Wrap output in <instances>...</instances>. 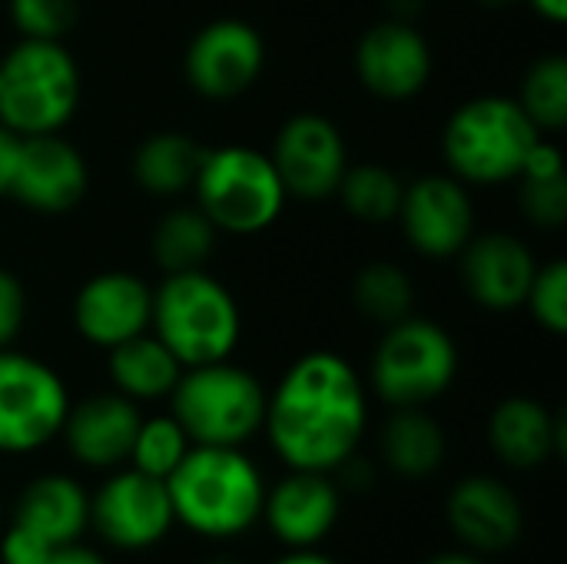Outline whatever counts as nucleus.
Instances as JSON below:
<instances>
[{"label":"nucleus","mask_w":567,"mask_h":564,"mask_svg":"<svg viewBox=\"0 0 567 564\" xmlns=\"http://www.w3.org/2000/svg\"><path fill=\"white\" fill-rule=\"evenodd\" d=\"M365 419V389L355 369L336 352H309L266 399L262 425L289 469L332 472L355 455Z\"/></svg>","instance_id":"1"},{"label":"nucleus","mask_w":567,"mask_h":564,"mask_svg":"<svg viewBox=\"0 0 567 564\" xmlns=\"http://www.w3.org/2000/svg\"><path fill=\"white\" fill-rule=\"evenodd\" d=\"M173 519L206 539L246 532L266 502L259 469L229 445H193L166 479Z\"/></svg>","instance_id":"2"},{"label":"nucleus","mask_w":567,"mask_h":564,"mask_svg":"<svg viewBox=\"0 0 567 564\" xmlns=\"http://www.w3.org/2000/svg\"><path fill=\"white\" fill-rule=\"evenodd\" d=\"M153 336L179 359L183 369L223 362L239 346L243 316L233 293L206 269L169 273L153 289Z\"/></svg>","instance_id":"3"},{"label":"nucleus","mask_w":567,"mask_h":564,"mask_svg":"<svg viewBox=\"0 0 567 564\" xmlns=\"http://www.w3.org/2000/svg\"><path fill=\"white\" fill-rule=\"evenodd\" d=\"M542 130L512 96H475L462 103L442 133V153L455 180L495 186L518 180Z\"/></svg>","instance_id":"4"},{"label":"nucleus","mask_w":567,"mask_h":564,"mask_svg":"<svg viewBox=\"0 0 567 564\" xmlns=\"http://www.w3.org/2000/svg\"><path fill=\"white\" fill-rule=\"evenodd\" d=\"M0 123L20 136L60 133L80 103V66L63 40H23L0 60Z\"/></svg>","instance_id":"5"},{"label":"nucleus","mask_w":567,"mask_h":564,"mask_svg":"<svg viewBox=\"0 0 567 564\" xmlns=\"http://www.w3.org/2000/svg\"><path fill=\"white\" fill-rule=\"evenodd\" d=\"M173 419L193 445L239 449L266 422V389L259 379L229 359L183 369L169 392Z\"/></svg>","instance_id":"6"},{"label":"nucleus","mask_w":567,"mask_h":564,"mask_svg":"<svg viewBox=\"0 0 567 564\" xmlns=\"http://www.w3.org/2000/svg\"><path fill=\"white\" fill-rule=\"evenodd\" d=\"M193 189L209 223L233 236L269 229L289 199L269 153L249 146L206 150Z\"/></svg>","instance_id":"7"},{"label":"nucleus","mask_w":567,"mask_h":564,"mask_svg":"<svg viewBox=\"0 0 567 564\" xmlns=\"http://www.w3.org/2000/svg\"><path fill=\"white\" fill-rule=\"evenodd\" d=\"M458 372V349L452 336L419 316L385 326L372 356V386L395 409H422L439 399Z\"/></svg>","instance_id":"8"},{"label":"nucleus","mask_w":567,"mask_h":564,"mask_svg":"<svg viewBox=\"0 0 567 564\" xmlns=\"http://www.w3.org/2000/svg\"><path fill=\"white\" fill-rule=\"evenodd\" d=\"M70 412L63 379L40 359L0 349V452L23 455L60 435Z\"/></svg>","instance_id":"9"},{"label":"nucleus","mask_w":567,"mask_h":564,"mask_svg":"<svg viewBox=\"0 0 567 564\" xmlns=\"http://www.w3.org/2000/svg\"><path fill=\"white\" fill-rule=\"evenodd\" d=\"M262 66V33L239 17H219L196 30L183 57L186 83L206 100H233L246 93L259 80Z\"/></svg>","instance_id":"10"},{"label":"nucleus","mask_w":567,"mask_h":564,"mask_svg":"<svg viewBox=\"0 0 567 564\" xmlns=\"http://www.w3.org/2000/svg\"><path fill=\"white\" fill-rule=\"evenodd\" d=\"M269 160L286 186V196L309 203L336 196L349 170V150L339 126L319 113L289 116L276 133Z\"/></svg>","instance_id":"11"},{"label":"nucleus","mask_w":567,"mask_h":564,"mask_svg":"<svg viewBox=\"0 0 567 564\" xmlns=\"http://www.w3.org/2000/svg\"><path fill=\"white\" fill-rule=\"evenodd\" d=\"M399 223L415 253L432 259H449L465 249L475 236V206L462 180L422 176L402 193Z\"/></svg>","instance_id":"12"},{"label":"nucleus","mask_w":567,"mask_h":564,"mask_svg":"<svg viewBox=\"0 0 567 564\" xmlns=\"http://www.w3.org/2000/svg\"><path fill=\"white\" fill-rule=\"evenodd\" d=\"M90 515L96 522V532L123 552H140L156 545L173 519L166 482L150 479L136 469L113 475L93 499Z\"/></svg>","instance_id":"13"},{"label":"nucleus","mask_w":567,"mask_h":564,"mask_svg":"<svg viewBox=\"0 0 567 564\" xmlns=\"http://www.w3.org/2000/svg\"><path fill=\"white\" fill-rule=\"evenodd\" d=\"M432 47L409 20H382L369 27L355 47V73L362 86L382 100H412L432 80Z\"/></svg>","instance_id":"14"},{"label":"nucleus","mask_w":567,"mask_h":564,"mask_svg":"<svg viewBox=\"0 0 567 564\" xmlns=\"http://www.w3.org/2000/svg\"><path fill=\"white\" fill-rule=\"evenodd\" d=\"M90 186L86 160L73 143H66L60 133H37L23 136L20 160L13 173L10 196L20 199L33 213H66L73 209Z\"/></svg>","instance_id":"15"},{"label":"nucleus","mask_w":567,"mask_h":564,"mask_svg":"<svg viewBox=\"0 0 567 564\" xmlns=\"http://www.w3.org/2000/svg\"><path fill=\"white\" fill-rule=\"evenodd\" d=\"M153 289L123 269L100 273L86 279L73 299V326L76 332L100 349H113L150 329Z\"/></svg>","instance_id":"16"},{"label":"nucleus","mask_w":567,"mask_h":564,"mask_svg":"<svg viewBox=\"0 0 567 564\" xmlns=\"http://www.w3.org/2000/svg\"><path fill=\"white\" fill-rule=\"evenodd\" d=\"M462 283L465 293L492 312H508L525 306L528 286L538 273L535 253L512 233H485L465 243Z\"/></svg>","instance_id":"17"},{"label":"nucleus","mask_w":567,"mask_h":564,"mask_svg":"<svg viewBox=\"0 0 567 564\" xmlns=\"http://www.w3.org/2000/svg\"><path fill=\"white\" fill-rule=\"evenodd\" d=\"M140 409L120 392H103L70 406L63 419V435L76 462L93 469H110L130 459L133 439L140 432Z\"/></svg>","instance_id":"18"},{"label":"nucleus","mask_w":567,"mask_h":564,"mask_svg":"<svg viewBox=\"0 0 567 564\" xmlns=\"http://www.w3.org/2000/svg\"><path fill=\"white\" fill-rule=\"evenodd\" d=\"M449 525L475 552H505L518 542L525 515L505 482L472 475L449 499Z\"/></svg>","instance_id":"19"},{"label":"nucleus","mask_w":567,"mask_h":564,"mask_svg":"<svg viewBox=\"0 0 567 564\" xmlns=\"http://www.w3.org/2000/svg\"><path fill=\"white\" fill-rule=\"evenodd\" d=\"M262 512L269 529L296 548L322 542L339 519V492L329 482V472H296L266 495Z\"/></svg>","instance_id":"20"},{"label":"nucleus","mask_w":567,"mask_h":564,"mask_svg":"<svg viewBox=\"0 0 567 564\" xmlns=\"http://www.w3.org/2000/svg\"><path fill=\"white\" fill-rule=\"evenodd\" d=\"M488 439L505 465L535 469L545 465L551 455L565 452V419L538 399L512 396L492 412Z\"/></svg>","instance_id":"21"},{"label":"nucleus","mask_w":567,"mask_h":564,"mask_svg":"<svg viewBox=\"0 0 567 564\" xmlns=\"http://www.w3.org/2000/svg\"><path fill=\"white\" fill-rule=\"evenodd\" d=\"M90 522V499L86 492L66 475H43L27 485L17 525L37 532L47 545H73Z\"/></svg>","instance_id":"22"},{"label":"nucleus","mask_w":567,"mask_h":564,"mask_svg":"<svg viewBox=\"0 0 567 564\" xmlns=\"http://www.w3.org/2000/svg\"><path fill=\"white\" fill-rule=\"evenodd\" d=\"M106 352H110L106 369H110L116 392L133 399V402L166 399L183 376L179 359L150 329L113 346V349H106Z\"/></svg>","instance_id":"23"},{"label":"nucleus","mask_w":567,"mask_h":564,"mask_svg":"<svg viewBox=\"0 0 567 564\" xmlns=\"http://www.w3.org/2000/svg\"><path fill=\"white\" fill-rule=\"evenodd\" d=\"M206 146H199L189 133L163 130L146 136L133 153V180L150 196H179L193 189Z\"/></svg>","instance_id":"24"},{"label":"nucleus","mask_w":567,"mask_h":564,"mask_svg":"<svg viewBox=\"0 0 567 564\" xmlns=\"http://www.w3.org/2000/svg\"><path fill=\"white\" fill-rule=\"evenodd\" d=\"M445 432L422 409H399L382 435L385 462L402 479H429L445 462Z\"/></svg>","instance_id":"25"},{"label":"nucleus","mask_w":567,"mask_h":564,"mask_svg":"<svg viewBox=\"0 0 567 564\" xmlns=\"http://www.w3.org/2000/svg\"><path fill=\"white\" fill-rule=\"evenodd\" d=\"M216 233L219 229L209 223V216L199 206L169 209L153 229V259L166 276L203 269V263L213 256Z\"/></svg>","instance_id":"26"},{"label":"nucleus","mask_w":567,"mask_h":564,"mask_svg":"<svg viewBox=\"0 0 567 564\" xmlns=\"http://www.w3.org/2000/svg\"><path fill=\"white\" fill-rule=\"evenodd\" d=\"M352 302L355 309L369 319L379 322L382 329L412 316L415 306V283L412 276L389 259L362 266V273L352 283Z\"/></svg>","instance_id":"27"},{"label":"nucleus","mask_w":567,"mask_h":564,"mask_svg":"<svg viewBox=\"0 0 567 564\" xmlns=\"http://www.w3.org/2000/svg\"><path fill=\"white\" fill-rule=\"evenodd\" d=\"M402 193H405V183L392 170H385L379 163L349 166L339 189H336V196L342 199L349 216H355L362 223H392V219H399Z\"/></svg>","instance_id":"28"},{"label":"nucleus","mask_w":567,"mask_h":564,"mask_svg":"<svg viewBox=\"0 0 567 564\" xmlns=\"http://www.w3.org/2000/svg\"><path fill=\"white\" fill-rule=\"evenodd\" d=\"M518 106L538 130H565L567 126V60L561 53H548L532 63L522 80Z\"/></svg>","instance_id":"29"},{"label":"nucleus","mask_w":567,"mask_h":564,"mask_svg":"<svg viewBox=\"0 0 567 564\" xmlns=\"http://www.w3.org/2000/svg\"><path fill=\"white\" fill-rule=\"evenodd\" d=\"M189 449H193V442L183 432V425L173 416H156V419L140 422V432L130 449V462L136 472L166 482Z\"/></svg>","instance_id":"30"},{"label":"nucleus","mask_w":567,"mask_h":564,"mask_svg":"<svg viewBox=\"0 0 567 564\" xmlns=\"http://www.w3.org/2000/svg\"><path fill=\"white\" fill-rule=\"evenodd\" d=\"M13 27L23 40H63L80 13L76 0H10Z\"/></svg>","instance_id":"31"},{"label":"nucleus","mask_w":567,"mask_h":564,"mask_svg":"<svg viewBox=\"0 0 567 564\" xmlns=\"http://www.w3.org/2000/svg\"><path fill=\"white\" fill-rule=\"evenodd\" d=\"M528 312L535 316V322L555 336L567 332V263L555 259L548 266H538L528 296H525Z\"/></svg>","instance_id":"32"},{"label":"nucleus","mask_w":567,"mask_h":564,"mask_svg":"<svg viewBox=\"0 0 567 564\" xmlns=\"http://www.w3.org/2000/svg\"><path fill=\"white\" fill-rule=\"evenodd\" d=\"M522 209L542 229H561L567 223V173L551 180H522Z\"/></svg>","instance_id":"33"},{"label":"nucleus","mask_w":567,"mask_h":564,"mask_svg":"<svg viewBox=\"0 0 567 564\" xmlns=\"http://www.w3.org/2000/svg\"><path fill=\"white\" fill-rule=\"evenodd\" d=\"M27 319V293L10 269H0V349H10Z\"/></svg>","instance_id":"34"},{"label":"nucleus","mask_w":567,"mask_h":564,"mask_svg":"<svg viewBox=\"0 0 567 564\" xmlns=\"http://www.w3.org/2000/svg\"><path fill=\"white\" fill-rule=\"evenodd\" d=\"M50 552H56L53 545H47L37 532L23 529V525H13L3 539V562L7 564H43L50 558Z\"/></svg>","instance_id":"35"},{"label":"nucleus","mask_w":567,"mask_h":564,"mask_svg":"<svg viewBox=\"0 0 567 564\" xmlns=\"http://www.w3.org/2000/svg\"><path fill=\"white\" fill-rule=\"evenodd\" d=\"M551 176H565V156L555 143L548 140H535V146L528 150L518 180H551Z\"/></svg>","instance_id":"36"},{"label":"nucleus","mask_w":567,"mask_h":564,"mask_svg":"<svg viewBox=\"0 0 567 564\" xmlns=\"http://www.w3.org/2000/svg\"><path fill=\"white\" fill-rule=\"evenodd\" d=\"M20 143H23V136L0 123V196H10L17 160H20Z\"/></svg>","instance_id":"37"},{"label":"nucleus","mask_w":567,"mask_h":564,"mask_svg":"<svg viewBox=\"0 0 567 564\" xmlns=\"http://www.w3.org/2000/svg\"><path fill=\"white\" fill-rule=\"evenodd\" d=\"M43 564H106L96 552L80 548V545H60L56 552H50V558Z\"/></svg>","instance_id":"38"},{"label":"nucleus","mask_w":567,"mask_h":564,"mask_svg":"<svg viewBox=\"0 0 567 564\" xmlns=\"http://www.w3.org/2000/svg\"><path fill=\"white\" fill-rule=\"evenodd\" d=\"M528 3L551 23H565L567 20V0H528Z\"/></svg>","instance_id":"39"},{"label":"nucleus","mask_w":567,"mask_h":564,"mask_svg":"<svg viewBox=\"0 0 567 564\" xmlns=\"http://www.w3.org/2000/svg\"><path fill=\"white\" fill-rule=\"evenodd\" d=\"M272 564H336L332 558H326V555H319V552H292V555H286V558H279V562Z\"/></svg>","instance_id":"40"},{"label":"nucleus","mask_w":567,"mask_h":564,"mask_svg":"<svg viewBox=\"0 0 567 564\" xmlns=\"http://www.w3.org/2000/svg\"><path fill=\"white\" fill-rule=\"evenodd\" d=\"M429 564H482L475 555H458V552H452V555H439V558H432Z\"/></svg>","instance_id":"41"},{"label":"nucleus","mask_w":567,"mask_h":564,"mask_svg":"<svg viewBox=\"0 0 567 564\" xmlns=\"http://www.w3.org/2000/svg\"><path fill=\"white\" fill-rule=\"evenodd\" d=\"M478 3H485V7H508V3H515V0H478Z\"/></svg>","instance_id":"42"},{"label":"nucleus","mask_w":567,"mask_h":564,"mask_svg":"<svg viewBox=\"0 0 567 564\" xmlns=\"http://www.w3.org/2000/svg\"><path fill=\"white\" fill-rule=\"evenodd\" d=\"M213 564H236V562H233V558H216Z\"/></svg>","instance_id":"43"},{"label":"nucleus","mask_w":567,"mask_h":564,"mask_svg":"<svg viewBox=\"0 0 567 564\" xmlns=\"http://www.w3.org/2000/svg\"><path fill=\"white\" fill-rule=\"evenodd\" d=\"M0 76H3V70H0Z\"/></svg>","instance_id":"44"}]
</instances>
